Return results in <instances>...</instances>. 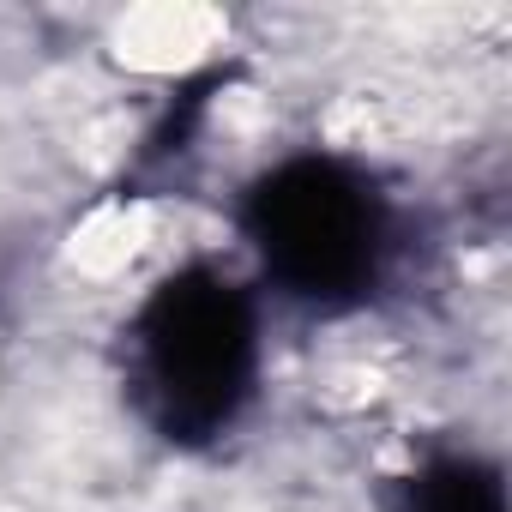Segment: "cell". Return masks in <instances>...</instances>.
<instances>
[{"mask_svg": "<svg viewBox=\"0 0 512 512\" xmlns=\"http://www.w3.org/2000/svg\"><path fill=\"white\" fill-rule=\"evenodd\" d=\"M386 512H506V476L488 452L428 446L410 470L386 476Z\"/></svg>", "mask_w": 512, "mask_h": 512, "instance_id": "3", "label": "cell"}, {"mask_svg": "<svg viewBox=\"0 0 512 512\" xmlns=\"http://www.w3.org/2000/svg\"><path fill=\"white\" fill-rule=\"evenodd\" d=\"M229 223L253 260V290L314 320L374 308L404 253V211L392 187L362 157L326 145H302L253 169Z\"/></svg>", "mask_w": 512, "mask_h": 512, "instance_id": "1", "label": "cell"}, {"mask_svg": "<svg viewBox=\"0 0 512 512\" xmlns=\"http://www.w3.org/2000/svg\"><path fill=\"white\" fill-rule=\"evenodd\" d=\"M121 398L175 452L223 446L266 386V296L217 260L169 266L121 320Z\"/></svg>", "mask_w": 512, "mask_h": 512, "instance_id": "2", "label": "cell"}]
</instances>
